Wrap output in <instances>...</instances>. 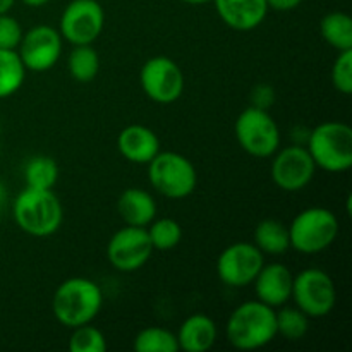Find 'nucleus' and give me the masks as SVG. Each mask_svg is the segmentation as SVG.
Instances as JSON below:
<instances>
[{
    "mask_svg": "<svg viewBox=\"0 0 352 352\" xmlns=\"http://www.w3.org/2000/svg\"><path fill=\"white\" fill-rule=\"evenodd\" d=\"M103 306V292L96 282L86 277H72L62 282L52 298L55 320L65 329L91 323Z\"/></svg>",
    "mask_w": 352,
    "mask_h": 352,
    "instance_id": "obj_1",
    "label": "nucleus"
},
{
    "mask_svg": "<svg viewBox=\"0 0 352 352\" xmlns=\"http://www.w3.org/2000/svg\"><path fill=\"white\" fill-rule=\"evenodd\" d=\"M12 217L24 234L54 236L64 222V208L52 189L24 188L12 201Z\"/></svg>",
    "mask_w": 352,
    "mask_h": 352,
    "instance_id": "obj_2",
    "label": "nucleus"
},
{
    "mask_svg": "<svg viewBox=\"0 0 352 352\" xmlns=\"http://www.w3.org/2000/svg\"><path fill=\"white\" fill-rule=\"evenodd\" d=\"M226 333L234 349H261L277 337L275 308L258 299L243 302L230 313Z\"/></svg>",
    "mask_w": 352,
    "mask_h": 352,
    "instance_id": "obj_3",
    "label": "nucleus"
},
{
    "mask_svg": "<svg viewBox=\"0 0 352 352\" xmlns=\"http://www.w3.org/2000/svg\"><path fill=\"white\" fill-rule=\"evenodd\" d=\"M316 168L340 174L352 167V129L346 122L327 120L308 134L306 143Z\"/></svg>",
    "mask_w": 352,
    "mask_h": 352,
    "instance_id": "obj_4",
    "label": "nucleus"
},
{
    "mask_svg": "<svg viewBox=\"0 0 352 352\" xmlns=\"http://www.w3.org/2000/svg\"><path fill=\"white\" fill-rule=\"evenodd\" d=\"M339 236V219L323 206H311L292 219L289 226L291 248L302 254H316L329 250Z\"/></svg>",
    "mask_w": 352,
    "mask_h": 352,
    "instance_id": "obj_5",
    "label": "nucleus"
},
{
    "mask_svg": "<svg viewBox=\"0 0 352 352\" xmlns=\"http://www.w3.org/2000/svg\"><path fill=\"white\" fill-rule=\"evenodd\" d=\"M148 179L151 188L168 199L188 198L198 184L192 162L175 151H158L148 164Z\"/></svg>",
    "mask_w": 352,
    "mask_h": 352,
    "instance_id": "obj_6",
    "label": "nucleus"
},
{
    "mask_svg": "<svg viewBox=\"0 0 352 352\" xmlns=\"http://www.w3.org/2000/svg\"><path fill=\"white\" fill-rule=\"evenodd\" d=\"M234 134L239 146L254 158H270L280 148V129L267 109L248 107L237 116Z\"/></svg>",
    "mask_w": 352,
    "mask_h": 352,
    "instance_id": "obj_7",
    "label": "nucleus"
},
{
    "mask_svg": "<svg viewBox=\"0 0 352 352\" xmlns=\"http://www.w3.org/2000/svg\"><path fill=\"white\" fill-rule=\"evenodd\" d=\"M291 299L309 318H323L336 308L337 289L332 277L322 268H306L292 280Z\"/></svg>",
    "mask_w": 352,
    "mask_h": 352,
    "instance_id": "obj_8",
    "label": "nucleus"
},
{
    "mask_svg": "<svg viewBox=\"0 0 352 352\" xmlns=\"http://www.w3.org/2000/svg\"><path fill=\"white\" fill-rule=\"evenodd\" d=\"M140 85L144 95L155 103L170 105L184 91V74L177 62L165 55L148 58L140 71Z\"/></svg>",
    "mask_w": 352,
    "mask_h": 352,
    "instance_id": "obj_9",
    "label": "nucleus"
},
{
    "mask_svg": "<svg viewBox=\"0 0 352 352\" xmlns=\"http://www.w3.org/2000/svg\"><path fill=\"white\" fill-rule=\"evenodd\" d=\"M316 172V165L308 148L302 144L278 148L272 155V181L285 192H298L308 188Z\"/></svg>",
    "mask_w": 352,
    "mask_h": 352,
    "instance_id": "obj_10",
    "label": "nucleus"
},
{
    "mask_svg": "<svg viewBox=\"0 0 352 352\" xmlns=\"http://www.w3.org/2000/svg\"><path fill=\"white\" fill-rule=\"evenodd\" d=\"M105 28V10L96 0H72L62 10L58 33L71 45H93Z\"/></svg>",
    "mask_w": 352,
    "mask_h": 352,
    "instance_id": "obj_11",
    "label": "nucleus"
},
{
    "mask_svg": "<svg viewBox=\"0 0 352 352\" xmlns=\"http://www.w3.org/2000/svg\"><path fill=\"white\" fill-rule=\"evenodd\" d=\"M265 263V254L254 243H234L217 260V275L227 287H248L254 282Z\"/></svg>",
    "mask_w": 352,
    "mask_h": 352,
    "instance_id": "obj_12",
    "label": "nucleus"
},
{
    "mask_svg": "<svg viewBox=\"0 0 352 352\" xmlns=\"http://www.w3.org/2000/svg\"><path fill=\"white\" fill-rule=\"evenodd\" d=\"M153 246L146 227L126 226L117 230L107 244V258L116 270L122 274L140 270L151 258Z\"/></svg>",
    "mask_w": 352,
    "mask_h": 352,
    "instance_id": "obj_13",
    "label": "nucleus"
},
{
    "mask_svg": "<svg viewBox=\"0 0 352 352\" xmlns=\"http://www.w3.org/2000/svg\"><path fill=\"white\" fill-rule=\"evenodd\" d=\"M62 41L64 38L60 36L58 30L47 24H38L26 31L17 47V54L26 71H50L62 55Z\"/></svg>",
    "mask_w": 352,
    "mask_h": 352,
    "instance_id": "obj_14",
    "label": "nucleus"
},
{
    "mask_svg": "<svg viewBox=\"0 0 352 352\" xmlns=\"http://www.w3.org/2000/svg\"><path fill=\"white\" fill-rule=\"evenodd\" d=\"M292 280L294 275L284 263H263L253 282L256 299L272 308L287 305L291 301Z\"/></svg>",
    "mask_w": 352,
    "mask_h": 352,
    "instance_id": "obj_15",
    "label": "nucleus"
},
{
    "mask_svg": "<svg viewBox=\"0 0 352 352\" xmlns=\"http://www.w3.org/2000/svg\"><path fill=\"white\" fill-rule=\"evenodd\" d=\"M117 150L131 164L148 165L160 151V140L150 127L131 124L117 136Z\"/></svg>",
    "mask_w": 352,
    "mask_h": 352,
    "instance_id": "obj_16",
    "label": "nucleus"
},
{
    "mask_svg": "<svg viewBox=\"0 0 352 352\" xmlns=\"http://www.w3.org/2000/svg\"><path fill=\"white\" fill-rule=\"evenodd\" d=\"M219 17L234 31H251L268 14L267 0H213Z\"/></svg>",
    "mask_w": 352,
    "mask_h": 352,
    "instance_id": "obj_17",
    "label": "nucleus"
},
{
    "mask_svg": "<svg viewBox=\"0 0 352 352\" xmlns=\"http://www.w3.org/2000/svg\"><path fill=\"white\" fill-rule=\"evenodd\" d=\"M117 212L126 226L148 227L157 219L158 206L148 191L141 188H127L117 199Z\"/></svg>",
    "mask_w": 352,
    "mask_h": 352,
    "instance_id": "obj_18",
    "label": "nucleus"
},
{
    "mask_svg": "<svg viewBox=\"0 0 352 352\" xmlns=\"http://www.w3.org/2000/svg\"><path fill=\"white\" fill-rule=\"evenodd\" d=\"M179 351L206 352L217 342V325L208 315L195 313L181 323L177 330Z\"/></svg>",
    "mask_w": 352,
    "mask_h": 352,
    "instance_id": "obj_19",
    "label": "nucleus"
},
{
    "mask_svg": "<svg viewBox=\"0 0 352 352\" xmlns=\"http://www.w3.org/2000/svg\"><path fill=\"white\" fill-rule=\"evenodd\" d=\"M254 246L263 254L278 256L291 250L289 241V227L284 226L280 220L265 219L254 229Z\"/></svg>",
    "mask_w": 352,
    "mask_h": 352,
    "instance_id": "obj_20",
    "label": "nucleus"
},
{
    "mask_svg": "<svg viewBox=\"0 0 352 352\" xmlns=\"http://www.w3.org/2000/svg\"><path fill=\"white\" fill-rule=\"evenodd\" d=\"M320 34L337 52L352 50V19L342 10H333L320 21Z\"/></svg>",
    "mask_w": 352,
    "mask_h": 352,
    "instance_id": "obj_21",
    "label": "nucleus"
},
{
    "mask_svg": "<svg viewBox=\"0 0 352 352\" xmlns=\"http://www.w3.org/2000/svg\"><path fill=\"white\" fill-rule=\"evenodd\" d=\"M26 67L17 50L0 48V100L16 95L24 85Z\"/></svg>",
    "mask_w": 352,
    "mask_h": 352,
    "instance_id": "obj_22",
    "label": "nucleus"
},
{
    "mask_svg": "<svg viewBox=\"0 0 352 352\" xmlns=\"http://www.w3.org/2000/svg\"><path fill=\"white\" fill-rule=\"evenodd\" d=\"M69 74L78 82H91L100 71V57L93 45H74L67 57Z\"/></svg>",
    "mask_w": 352,
    "mask_h": 352,
    "instance_id": "obj_23",
    "label": "nucleus"
},
{
    "mask_svg": "<svg viewBox=\"0 0 352 352\" xmlns=\"http://www.w3.org/2000/svg\"><path fill=\"white\" fill-rule=\"evenodd\" d=\"M58 165L57 162L47 155L33 157L24 167V182L26 188L52 189L57 184Z\"/></svg>",
    "mask_w": 352,
    "mask_h": 352,
    "instance_id": "obj_24",
    "label": "nucleus"
},
{
    "mask_svg": "<svg viewBox=\"0 0 352 352\" xmlns=\"http://www.w3.org/2000/svg\"><path fill=\"white\" fill-rule=\"evenodd\" d=\"M138 352H177V336L164 327H146L136 336L133 344Z\"/></svg>",
    "mask_w": 352,
    "mask_h": 352,
    "instance_id": "obj_25",
    "label": "nucleus"
},
{
    "mask_svg": "<svg viewBox=\"0 0 352 352\" xmlns=\"http://www.w3.org/2000/svg\"><path fill=\"white\" fill-rule=\"evenodd\" d=\"M309 316L302 313L299 308L291 306H280L278 311H275V322H277V336L296 342L301 340L309 330Z\"/></svg>",
    "mask_w": 352,
    "mask_h": 352,
    "instance_id": "obj_26",
    "label": "nucleus"
},
{
    "mask_svg": "<svg viewBox=\"0 0 352 352\" xmlns=\"http://www.w3.org/2000/svg\"><path fill=\"white\" fill-rule=\"evenodd\" d=\"M148 237L151 241L153 251H170L181 243L182 239V227L179 226L177 220L170 217H160L155 219L150 226L146 227Z\"/></svg>",
    "mask_w": 352,
    "mask_h": 352,
    "instance_id": "obj_27",
    "label": "nucleus"
},
{
    "mask_svg": "<svg viewBox=\"0 0 352 352\" xmlns=\"http://www.w3.org/2000/svg\"><path fill=\"white\" fill-rule=\"evenodd\" d=\"M69 351L71 352H103L107 351V340L102 330L91 323L72 329L69 337Z\"/></svg>",
    "mask_w": 352,
    "mask_h": 352,
    "instance_id": "obj_28",
    "label": "nucleus"
},
{
    "mask_svg": "<svg viewBox=\"0 0 352 352\" xmlns=\"http://www.w3.org/2000/svg\"><path fill=\"white\" fill-rule=\"evenodd\" d=\"M332 85L342 95L352 93V50L339 52L332 65Z\"/></svg>",
    "mask_w": 352,
    "mask_h": 352,
    "instance_id": "obj_29",
    "label": "nucleus"
},
{
    "mask_svg": "<svg viewBox=\"0 0 352 352\" xmlns=\"http://www.w3.org/2000/svg\"><path fill=\"white\" fill-rule=\"evenodd\" d=\"M23 26L14 16L0 14V48L2 50H17L23 40Z\"/></svg>",
    "mask_w": 352,
    "mask_h": 352,
    "instance_id": "obj_30",
    "label": "nucleus"
},
{
    "mask_svg": "<svg viewBox=\"0 0 352 352\" xmlns=\"http://www.w3.org/2000/svg\"><path fill=\"white\" fill-rule=\"evenodd\" d=\"M274 102V89L270 86H258L253 91V105L260 109H268Z\"/></svg>",
    "mask_w": 352,
    "mask_h": 352,
    "instance_id": "obj_31",
    "label": "nucleus"
},
{
    "mask_svg": "<svg viewBox=\"0 0 352 352\" xmlns=\"http://www.w3.org/2000/svg\"><path fill=\"white\" fill-rule=\"evenodd\" d=\"M302 0H267L268 9L277 10V12H289L301 6Z\"/></svg>",
    "mask_w": 352,
    "mask_h": 352,
    "instance_id": "obj_32",
    "label": "nucleus"
},
{
    "mask_svg": "<svg viewBox=\"0 0 352 352\" xmlns=\"http://www.w3.org/2000/svg\"><path fill=\"white\" fill-rule=\"evenodd\" d=\"M21 2H23L26 7H33V9H36V7L47 6L50 0H21Z\"/></svg>",
    "mask_w": 352,
    "mask_h": 352,
    "instance_id": "obj_33",
    "label": "nucleus"
},
{
    "mask_svg": "<svg viewBox=\"0 0 352 352\" xmlns=\"http://www.w3.org/2000/svg\"><path fill=\"white\" fill-rule=\"evenodd\" d=\"M14 3H16V0H0V14L9 12Z\"/></svg>",
    "mask_w": 352,
    "mask_h": 352,
    "instance_id": "obj_34",
    "label": "nucleus"
},
{
    "mask_svg": "<svg viewBox=\"0 0 352 352\" xmlns=\"http://www.w3.org/2000/svg\"><path fill=\"white\" fill-rule=\"evenodd\" d=\"M182 2H186V3H191V6H201V3L212 2V0H182Z\"/></svg>",
    "mask_w": 352,
    "mask_h": 352,
    "instance_id": "obj_35",
    "label": "nucleus"
},
{
    "mask_svg": "<svg viewBox=\"0 0 352 352\" xmlns=\"http://www.w3.org/2000/svg\"><path fill=\"white\" fill-rule=\"evenodd\" d=\"M3 198H6V195H3V189H2V186H0V206L3 205Z\"/></svg>",
    "mask_w": 352,
    "mask_h": 352,
    "instance_id": "obj_36",
    "label": "nucleus"
}]
</instances>
